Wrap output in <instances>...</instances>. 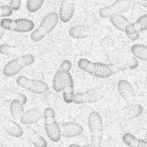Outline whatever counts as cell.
Here are the masks:
<instances>
[{
	"label": "cell",
	"mask_w": 147,
	"mask_h": 147,
	"mask_svg": "<svg viewBox=\"0 0 147 147\" xmlns=\"http://www.w3.org/2000/svg\"><path fill=\"white\" fill-rule=\"evenodd\" d=\"M78 66L82 70L98 78H108L116 73L111 64L92 62L85 58H81L79 60Z\"/></svg>",
	"instance_id": "1"
},
{
	"label": "cell",
	"mask_w": 147,
	"mask_h": 147,
	"mask_svg": "<svg viewBox=\"0 0 147 147\" xmlns=\"http://www.w3.org/2000/svg\"><path fill=\"white\" fill-rule=\"evenodd\" d=\"M58 20L59 16L57 13L51 12L47 14L41 21L38 28L32 33V40L34 42L41 41L55 28Z\"/></svg>",
	"instance_id": "2"
},
{
	"label": "cell",
	"mask_w": 147,
	"mask_h": 147,
	"mask_svg": "<svg viewBox=\"0 0 147 147\" xmlns=\"http://www.w3.org/2000/svg\"><path fill=\"white\" fill-rule=\"evenodd\" d=\"M45 127L47 136L52 142H57L61 139V127L57 122L55 110L48 107L44 111Z\"/></svg>",
	"instance_id": "3"
},
{
	"label": "cell",
	"mask_w": 147,
	"mask_h": 147,
	"mask_svg": "<svg viewBox=\"0 0 147 147\" xmlns=\"http://www.w3.org/2000/svg\"><path fill=\"white\" fill-rule=\"evenodd\" d=\"M35 58L31 54L22 56L8 62L3 69V74L10 77L18 74L23 68L31 65L34 63Z\"/></svg>",
	"instance_id": "4"
},
{
	"label": "cell",
	"mask_w": 147,
	"mask_h": 147,
	"mask_svg": "<svg viewBox=\"0 0 147 147\" xmlns=\"http://www.w3.org/2000/svg\"><path fill=\"white\" fill-rule=\"evenodd\" d=\"M88 124L91 134V143L101 145L103 124L101 117L98 113L92 111L90 113Z\"/></svg>",
	"instance_id": "5"
},
{
	"label": "cell",
	"mask_w": 147,
	"mask_h": 147,
	"mask_svg": "<svg viewBox=\"0 0 147 147\" xmlns=\"http://www.w3.org/2000/svg\"><path fill=\"white\" fill-rule=\"evenodd\" d=\"M0 24L5 30L21 33L31 31L35 27V24L32 20L25 18H4L1 20Z\"/></svg>",
	"instance_id": "6"
},
{
	"label": "cell",
	"mask_w": 147,
	"mask_h": 147,
	"mask_svg": "<svg viewBox=\"0 0 147 147\" xmlns=\"http://www.w3.org/2000/svg\"><path fill=\"white\" fill-rule=\"evenodd\" d=\"M59 81L62 89L63 98L66 103L73 102L74 94V85L73 77L69 72L64 69H58Z\"/></svg>",
	"instance_id": "7"
},
{
	"label": "cell",
	"mask_w": 147,
	"mask_h": 147,
	"mask_svg": "<svg viewBox=\"0 0 147 147\" xmlns=\"http://www.w3.org/2000/svg\"><path fill=\"white\" fill-rule=\"evenodd\" d=\"M17 84L25 89L37 94H43L49 92V86L44 82L40 80L30 79L22 76L16 80Z\"/></svg>",
	"instance_id": "8"
},
{
	"label": "cell",
	"mask_w": 147,
	"mask_h": 147,
	"mask_svg": "<svg viewBox=\"0 0 147 147\" xmlns=\"http://www.w3.org/2000/svg\"><path fill=\"white\" fill-rule=\"evenodd\" d=\"M105 96V92L102 88L95 87L84 92L75 94L73 102L76 104L92 103L101 100Z\"/></svg>",
	"instance_id": "9"
},
{
	"label": "cell",
	"mask_w": 147,
	"mask_h": 147,
	"mask_svg": "<svg viewBox=\"0 0 147 147\" xmlns=\"http://www.w3.org/2000/svg\"><path fill=\"white\" fill-rule=\"evenodd\" d=\"M132 1L129 0H118L111 5L102 7L100 10L99 14L103 18H108L113 14H121L127 11L132 4Z\"/></svg>",
	"instance_id": "10"
},
{
	"label": "cell",
	"mask_w": 147,
	"mask_h": 147,
	"mask_svg": "<svg viewBox=\"0 0 147 147\" xmlns=\"http://www.w3.org/2000/svg\"><path fill=\"white\" fill-rule=\"evenodd\" d=\"M100 33L99 30L94 26L80 25L71 27L69 31L70 36L76 39H83L89 37H96Z\"/></svg>",
	"instance_id": "11"
},
{
	"label": "cell",
	"mask_w": 147,
	"mask_h": 147,
	"mask_svg": "<svg viewBox=\"0 0 147 147\" xmlns=\"http://www.w3.org/2000/svg\"><path fill=\"white\" fill-rule=\"evenodd\" d=\"M107 56L110 64L116 73L128 69L123 53L119 50L109 51Z\"/></svg>",
	"instance_id": "12"
},
{
	"label": "cell",
	"mask_w": 147,
	"mask_h": 147,
	"mask_svg": "<svg viewBox=\"0 0 147 147\" xmlns=\"http://www.w3.org/2000/svg\"><path fill=\"white\" fill-rule=\"evenodd\" d=\"M1 122L4 130L10 136L20 138L24 135L22 127L16 121L9 119L5 115H1Z\"/></svg>",
	"instance_id": "13"
},
{
	"label": "cell",
	"mask_w": 147,
	"mask_h": 147,
	"mask_svg": "<svg viewBox=\"0 0 147 147\" xmlns=\"http://www.w3.org/2000/svg\"><path fill=\"white\" fill-rule=\"evenodd\" d=\"M143 112V108L140 105L131 104L125 106L118 112L119 116L123 119H134L140 116Z\"/></svg>",
	"instance_id": "14"
},
{
	"label": "cell",
	"mask_w": 147,
	"mask_h": 147,
	"mask_svg": "<svg viewBox=\"0 0 147 147\" xmlns=\"http://www.w3.org/2000/svg\"><path fill=\"white\" fill-rule=\"evenodd\" d=\"M61 136L71 138L78 136L82 134L83 128L80 124L74 122H67L60 125Z\"/></svg>",
	"instance_id": "15"
},
{
	"label": "cell",
	"mask_w": 147,
	"mask_h": 147,
	"mask_svg": "<svg viewBox=\"0 0 147 147\" xmlns=\"http://www.w3.org/2000/svg\"><path fill=\"white\" fill-rule=\"evenodd\" d=\"M119 92L121 97L128 102L136 100V94L131 84L126 80H121L118 83Z\"/></svg>",
	"instance_id": "16"
},
{
	"label": "cell",
	"mask_w": 147,
	"mask_h": 147,
	"mask_svg": "<svg viewBox=\"0 0 147 147\" xmlns=\"http://www.w3.org/2000/svg\"><path fill=\"white\" fill-rule=\"evenodd\" d=\"M75 5L72 1H63L59 8V18L63 23L69 22L74 16Z\"/></svg>",
	"instance_id": "17"
},
{
	"label": "cell",
	"mask_w": 147,
	"mask_h": 147,
	"mask_svg": "<svg viewBox=\"0 0 147 147\" xmlns=\"http://www.w3.org/2000/svg\"><path fill=\"white\" fill-rule=\"evenodd\" d=\"M28 50L23 45H11L7 44L1 45L0 46V52L5 55L20 57L27 55Z\"/></svg>",
	"instance_id": "18"
},
{
	"label": "cell",
	"mask_w": 147,
	"mask_h": 147,
	"mask_svg": "<svg viewBox=\"0 0 147 147\" xmlns=\"http://www.w3.org/2000/svg\"><path fill=\"white\" fill-rule=\"evenodd\" d=\"M25 132L28 141L32 143L35 147H47L48 146L46 140L32 127L26 126Z\"/></svg>",
	"instance_id": "19"
},
{
	"label": "cell",
	"mask_w": 147,
	"mask_h": 147,
	"mask_svg": "<svg viewBox=\"0 0 147 147\" xmlns=\"http://www.w3.org/2000/svg\"><path fill=\"white\" fill-rule=\"evenodd\" d=\"M44 98L46 104L49 107L61 111L64 107V100L58 94L51 92L45 94Z\"/></svg>",
	"instance_id": "20"
},
{
	"label": "cell",
	"mask_w": 147,
	"mask_h": 147,
	"mask_svg": "<svg viewBox=\"0 0 147 147\" xmlns=\"http://www.w3.org/2000/svg\"><path fill=\"white\" fill-rule=\"evenodd\" d=\"M42 117V113L39 110L32 108L24 113L20 119V121L24 124H31L36 123Z\"/></svg>",
	"instance_id": "21"
},
{
	"label": "cell",
	"mask_w": 147,
	"mask_h": 147,
	"mask_svg": "<svg viewBox=\"0 0 147 147\" xmlns=\"http://www.w3.org/2000/svg\"><path fill=\"white\" fill-rule=\"evenodd\" d=\"M110 19L113 25L122 32H125V27L131 24L125 16L119 13L113 14L110 17Z\"/></svg>",
	"instance_id": "22"
},
{
	"label": "cell",
	"mask_w": 147,
	"mask_h": 147,
	"mask_svg": "<svg viewBox=\"0 0 147 147\" xmlns=\"http://www.w3.org/2000/svg\"><path fill=\"white\" fill-rule=\"evenodd\" d=\"M123 141L129 147H147V141L138 139L133 134L129 132L123 136Z\"/></svg>",
	"instance_id": "23"
},
{
	"label": "cell",
	"mask_w": 147,
	"mask_h": 147,
	"mask_svg": "<svg viewBox=\"0 0 147 147\" xmlns=\"http://www.w3.org/2000/svg\"><path fill=\"white\" fill-rule=\"evenodd\" d=\"M10 110L11 115L15 121L21 119L24 113L23 104L18 100H13L11 102Z\"/></svg>",
	"instance_id": "24"
},
{
	"label": "cell",
	"mask_w": 147,
	"mask_h": 147,
	"mask_svg": "<svg viewBox=\"0 0 147 147\" xmlns=\"http://www.w3.org/2000/svg\"><path fill=\"white\" fill-rule=\"evenodd\" d=\"M3 94L4 97H7L10 100H19L23 105H25L27 101V98L25 95L13 91L10 88H5L3 91Z\"/></svg>",
	"instance_id": "25"
},
{
	"label": "cell",
	"mask_w": 147,
	"mask_h": 147,
	"mask_svg": "<svg viewBox=\"0 0 147 147\" xmlns=\"http://www.w3.org/2000/svg\"><path fill=\"white\" fill-rule=\"evenodd\" d=\"M131 51L138 59L147 61V46L142 44H135L131 46Z\"/></svg>",
	"instance_id": "26"
},
{
	"label": "cell",
	"mask_w": 147,
	"mask_h": 147,
	"mask_svg": "<svg viewBox=\"0 0 147 147\" xmlns=\"http://www.w3.org/2000/svg\"><path fill=\"white\" fill-rule=\"evenodd\" d=\"M127 67L131 69H135L138 66V61L136 57L131 53V51H124L122 52Z\"/></svg>",
	"instance_id": "27"
},
{
	"label": "cell",
	"mask_w": 147,
	"mask_h": 147,
	"mask_svg": "<svg viewBox=\"0 0 147 147\" xmlns=\"http://www.w3.org/2000/svg\"><path fill=\"white\" fill-rule=\"evenodd\" d=\"M124 32L127 37L132 41H136L139 38V32L134 23L128 25L125 27Z\"/></svg>",
	"instance_id": "28"
},
{
	"label": "cell",
	"mask_w": 147,
	"mask_h": 147,
	"mask_svg": "<svg viewBox=\"0 0 147 147\" xmlns=\"http://www.w3.org/2000/svg\"><path fill=\"white\" fill-rule=\"evenodd\" d=\"M44 2V1L38 0L28 1L26 5L27 10L31 13L35 12L38 11L42 7L43 5Z\"/></svg>",
	"instance_id": "29"
},
{
	"label": "cell",
	"mask_w": 147,
	"mask_h": 147,
	"mask_svg": "<svg viewBox=\"0 0 147 147\" xmlns=\"http://www.w3.org/2000/svg\"><path fill=\"white\" fill-rule=\"evenodd\" d=\"M138 32L144 31L147 30V13L143 14L135 22Z\"/></svg>",
	"instance_id": "30"
},
{
	"label": "cell",
	"mask_w": 147,
	"mask_h": 147,
	"mask_svg": "<svg viewBox=\"0 0 147 147\" xmlns=\"http://www.w3.org/2000/svg\"><path fill=\"white\" fill-rule=\"evenodd\" d=\"M13 10L10 6H1L0 7V16L1 18H7L12 14Z\"/></svg>",
	"instance_id": "31"
},
{
	"label": "cell",
	"mask_w": 147,
	"mask_h": 147,
	"mask_svg": "<svg viewBox=\"0 0 147 147\" xmlns=\"http://www.w3.org/2000/svg\"><path fill=\"white\" fill-rule=\"evenodd\" d=\"M53 86L54 90L56 92H60L62 90L59 83V74L57 72L53 79Z\"/></svg>",
	"instance_id": "32"
},
{
	"label": "cell",
	"mask_w": 147,
	"mask_h": 147,
	"mask_svg": "<svg viewBox=\"0 0 147 147\" xmlns=\"http://www.w3.org/2000/svg\"><path fill=\"white\" fill-rule=\"evenodd\" d=\"M71 67H72V63L70 62V61L68 60H65L62 63L59 69H64L68 72H69Z\"/></svg>",
	"instance_id": "33"
},
{
	"label": "cell",
	"mask_w": 147,
	"mask_h": 147,
	"mask_svg": "<svg viewBox=\"0 0 147 147\" xmlns=\"http://www.w3.org/2000/svg\"><path fill=\"white\" fill-rule=\"evenodd\" d=\"M10 6L13 10L17 11L20 9L21 5V1L18 0H12L10 2Z\"/></svg>",
	"instance_id": "34"
},
{
	"label": "cell",
	"mask_w": 147,
	"mask_h": 147,
	"mask_svg": "<svg viewBox=\"0 0 147 147\" xmlns=\"http://www.w3.org/2000/svg\"><path fill=\"white\" fill-rule=\"evenodd\" d=\"M68 147H103L101 145H97L94 144H89L86 145H80L77 144H70Z\"/></svg>",
	"instance_id": "35"
},
{
	"label": "cell",
	"mask_w": 147,
	"mask_h": 147,
	"mask_svg": "<svg viewBox=\"0 0 147 147\" xmlns=\"http://www.w3.org/2000/svg\"><path fill=\"white\" fill-rule=\"evenodd\" d=\"M20 147H32V145L30 143V142L26 140L21 142V143L20 144Z\"/></svg>",
	"instance_id": "36"
},
{
	"label": "cell",
	"mask_w": 147,
	"mask_h": 147,
	"mask_svg": "<svg viewBox=\"0 0 147 147\" xmlns=\"http://www.w3.org/2000/svg\"><path fill=\"white\" fill-rule=\"evenodd\" d=\"M134 1L138 5L142 6L143 7H147V1L137 0V1Z\"/></svg>",
	"instance_id": "37"
},
{
	"label": "cell",
	"mask_w": 147,
	"mask_h": 147,
	"mask_svg": "<svg viewBox=\"0 0 147 147\" xmlns=\"http://www.w3.org/2000/svg\"><path fill=\"white\" fill-rule=\"evenodd\" d=\"M144 139L147 141V130L146 131V133H145V136H144Z\"/></svg>",
	"instance_id": "38"
},
{
	"label": "cell",
	"mask_w": 147,
	"mask_h": 147,
	"mask_svg": "<svg viewBox=\"0 0 147 147\" xmlns=\"http://www.w3.org/2000/svg\"><path fill=\"white\" fill-rule=\"evenodd\" d=\"M146 85H147V76H146Z\"/></svg>",
	"instance_id": "39"
}]
</instances>
